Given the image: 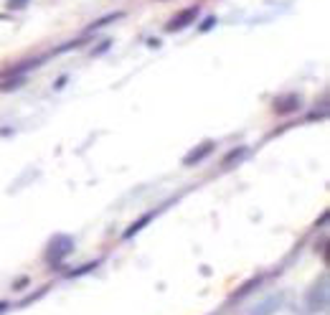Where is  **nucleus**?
Here are the masks:
<instances>
[{"mask_svg":"<svg viewBox=\"0 0 330 315\" xmlns=\"http://www.w3.org/2000/svg\"><path fill=\"white\" fill-rule=\"evenodd\" d=\"M198 18V6H191V8H186V11H181L168 26H165V31L168 33H176V31H183V28H188L193 21Z\"/></svg>","mask_w":330,"mask_h":315,"instance_id":"nucleus-1","label":"nucleus"},{"mask_svg":"<svg viewBox=\"0 0 330 315\" xmlns=\"http://www.w3.org/2000/svg\"><path fill=\"white\" fill-rule=\"evenodd\" d=\"M211 150H214V142H203L201 147H196L193 152H188V155H186V161H183V163H186V166H196V163H201V161H203V158H209V155H211Z\"/></svg>","mask_w":330,"mask_h":315,"instance_id":"nucleus-2","label":"nucleus"},{"mask_svg":"<svg viewBox=\"0 0 330 315\" xmlns=\"http://www.w3.org/2000/svg\"><path fill=\"white\" fill-rule=\"evenodd\" d=\"M297 107H300V99H297V97H287V99H282V104H277V112L287 114V112H292V109H297Z\"/></svg>","mask_w":330,"mask_h":315,"instance_id":"nucleus-3","label":"nucleus"},{"mask_svg":"<svg viewBox=\"0 0 330 315\" xmlns=\"http://www.w3.org/2000/svg\"><path fill=\"white\" fill-rule=\"evenodd\" d=\"M150 219H152V214H147V216H142V219H140V221H137V224H135V226H130V229H127V231H125V239H130V236H132V234H135V231H140V229H142V226H145V224H147V221H150Z\"/></svg>","mask_w":330,"mask_h":315,"instance_id":"nucleus-4","label":"nucleus"},{"mask_svg":"<svg viewBox=\"0 0 330 315\" xmlns=\"http://www.w3.org/2000/svg\"><path fill=\"white\" fill-rule=\"evenodd\" d=\"M117 18H122V13H114V16H107V18H102V21H97V23H92L87 31H97V28H102V26H109L112 21H117Z\"/></svg>","mask_w":330,"mask_h":315,"instance_id":"nucleus-5","label":"nucleus"},{"mask_svg":"<svg viewBox=\"0 0 330 315\" xmlns=\"http://www.w3.org/2000/svg\"><path fill=\"white\" fill-rule=\"evenodd\" d=\"M23 84V79H11L8 84H0V92H8V89H16V87H21Z\"/></svg>","mask_w":330,"mask_h":315,"instance_id":"nucleus-6","label":"nucleus"},{"mask_svg":"<svg viewBox=\"0 0 330 315\" xmlns=\"http://www.w3.org/2000/svg\"><path fill=\"white\" fill-rule=\"evenodd\" d=\"M214 26H216V16H209V18L201 23V31H211Z\"/></svg>","mask_w":330,"mask_h":315,"instance_id":"nucleus-7","label":"nucleus"},{"mask_svg":"<svg viewBox=\"0 0 330 315\" xmlns=\"http://www.w3.org/2000/svg\"><path fill=\"white\" fill-rule=\"evenodd\" d=\"M244 150H246V147H236V150H231V152H229V155L224 158V163H231V161H236V158H239V155H241Z\"/></svg>","mask_w":330,"mask_h":315,"instance_id":"nucleus-8","label":"nucleus"},{"mask_svg":"<svg viewBox=\"0 0 330 315\" xmlns=\"http://www.w3.org/2000/svg\"><path fill=\"white\" fill-rule=\"evenodd\" d=\"M13 11H23L26 6H28V0H11V3H8Z\"/></svg>","mask_w":330,"mask_h":315,"instance_id":"nucleus-9","label":"nucleus"}]
</instances>
